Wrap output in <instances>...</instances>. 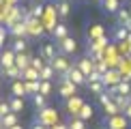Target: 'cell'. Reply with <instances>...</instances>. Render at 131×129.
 Here are the masks:
<instances>
[{
  "mask_svg": "<svg viewBox=\"0 0 131 129\" xmlns=\"http://www.w3.org/2000/svg\"><path fill=\"white\" fill-rule=\"evenodd\" d=\"M30 129H50V127H47V125H43L41 121H35V123L30 125Z\"/></svg>",
  "mask_w": 131,
  "mask_h": 129,
  "instance_id": "74e56055",
  "label": "cell"
},
{
  "mask_svg": "<svg viewBox=\"0 0 131 129\" xmlns=\"http://www.w3.org/2000/svg\"><path fill=\"white\" fill-rule=\"evenodd\" d=\"M75 64H78V69H80V71L86 75V78H88V75H90L92 71H95V60H92L90 56H84V58H80V60L75 62Z\"/></svg>",
  "mask_w": 131,
  "mask_h": 129,
  "instance_id": "8fae6325",
  "label": "cell"
},
{
  "mask_svg": "<svg viewBox=\"0 0 131 129\" xmlns=\"http://www.w3.org/2000/svg\"><path fill=\"white\" fill-rule=\"evenodd\" d=\"M82 103H84V101H82L78 95L69 97V99H67V110H69V114H71V116H78V112H80Z\"/></svg>",
  "mask_w": 131,
  "mask_h": 129,
  "instance_id": "d6986e66",
  "label": "cell"
},
{
  "mask_svg": "<svg viewBox=\"0 0 131 129\" xmlns=\"http://www.w3.org/2000/svg\"><path fill=\"white\" fill-rule=\"evenodd\" d=\"M56 47H58L60 54H64V56H73V54L78 52V41L69 35V37H64V39L56 41Z\"/></svg>",
  "mask_w": 131,
  "mask_h": 129,
  "instance_id": "3957f363",
  "label": "cell"
},
{
  "mask_svg": "<svg viewBox=\"0 0 131 129\" xmlns=\"http://www.w3.org/2000/svg\"><path fill=\"white\" fill-rule=\"evenodd\" d=\"M64 37H69V26L64 24V22H60V24H56L54 30H52V41H60Z\"/></svg>",
  "mask_w": 131,
  "mask_h": 129,
  "instance_id": "2e32d148",
  "label": "cell"
},
{
  "mask_svg": "<svg viewBox=\"0 0 131 129\" xmlns=\"http://www.w3.org/2000/svg\"><path fill=\"white\" fill-rule=\"evenodd\" d=\"M30 101H32V107H35L37 112H41V110H45V107H47L50 97H45V95H41V93H35V95H30Z\"/></svg>",
  "mask_w": 131,
  "mask_h": 129,
  "instance_id": "5bb4252c",
  "label": "cell"
},
{
  "mask_svg": "<svg viewBox=\"0 0 131 129\" xmlns=\"http://www.w3.org/2000/svg\"><path fill=\"white\" fill-rule=\"evenodd\" d=\"M39 93L45 95V97H50V95L54 93V84H52V80H39Z\"/></svg>",
  "mask_w": 131,
  "mask_h": 129,
  "instance_id": "cb8c5ba5",
  "label": "cell"
},
{
  "mask_svg": "<svg viewBox=\"0 0 131 129\" xmlns=\"http://www.w3.org/2000/svg\"><path fill=\"white\" fill-rule=\"evenodd\" d=\"M58 54V47H56V41H47V43H41V56L45 58L47 62H52Z\"/></svg>",
  "mask_w": 131,
  "mask_h": 129,
  "instance_id": "8992f818",
  "label": "cell"
},
{
  "mask_svg": "<svg viewBox=\"0 0 131 129\" xmlns=\"http://www.w3.org/2000/svg\"><path fill=\"white\" fill-rule=\"evenodd\" d=\"M86 86H88V90H90L92 95H101L103 90H105V84H103V80H101V82H88Z\"/></svg>",
  "mask_w": 131,
  "mask_h": 129,
  "instance_id": "4dcf8cb0",
  "label": "cell"
},
{
  "mask_svg": "<svg viewBox=\"0 0 131 129\" xmlns=\"http://www.w3.org/2000/svg\"><path fill=\"white\" fill-rule=\"evenodd\" d=\"M95 69H97V71H101V73H105V71H107L110 67H107V62H99V64H97Z\"/></svg>",
  "mask_w": 131,
  "mask_h": 129,
  "instance_id": "f35d334b",
  "label": "cell"
},
{
  "mask_svg": "<svg viewBox=\"0 0 131 129\" xmlns=\"http://www.w3.org/2000/svg\"><path fill=\"white\" fill-rule=\"evenodd\" d=\"M11 50H13L15 54L28 52V41H26V39H13V43H11Z\"/></svg>",
  "mask_w": 131,
  "mask_h": 129,
  "instance_id": "d4e9b609",
  "label": "cell"
},
{
  "mask_svg": "<svg viewBox=\"0 0 131 129\" xmlns=\"http://www.w3.org/2000/svg\"><path fill=\"white\" fill-rule=\"evenodd\" d=\"M58 78H69L71 82H75L78 86H86V82H88V80H86V75L78 69V64H71V69H69V71L64 73V75H58Z\"/></svg>",
  "mask_w": 131,
  "mask_h": 129,
  "instance_id": "5b68a950",
  "label": "cell"
},
{
  "mask_svg": "<svg viewBox=\"0 0 131 129\" xmlns=\"http://www.w3.org/2000/svg\"><path fill=\"white\" fill-rule=\"evenodd\" d=\"M50 129H69V127H67V125H58V123H56V125H52Z\"/></svg>",
  "mask_w": 131,
  "mask_h": 129,
  "instance_id": "60d3db41",
  "label": "cell"
},
{
  "mask_svg": "<svg viewBox=\"0 0 131 129\" xmlns=\"http://www.w3.org/2000/svg\"><path fill=\"white\" fill-rule=\"evenodd\" d=\"M50 64H52L54 69H56V73H58V75H64V73H67L69 69H71V64H73V62L69 60V56H64V54L58 52V54H56V58H54Z\"/></svg>",
  "mask_w": 131,
  "mask_h": 129,
  "instance_id": "277c9868",
  "label": "cell"
},
{
  "mask_svg": "<svg viewBox=\"0 0 131 129\" xmlns=\"http://www.w3.org/2000/svg\"><path fill=\"white\" fill-rule=\"evenodd\" d=\"M125 26H127V28H129V30H131V19H129V22H127V24H125Z\"/></svg>",
  "mask_w": 131,
  "mask_h": 129,
  "instance_id": "ee69618b",
  "label": "cell"
},
{
  "mask_svg": "<svg viewBox=\"0 0 131 129\" xmlns=\"http://www.w3.org/2000/svg\"><path fill=\"white\" fill-rule=\"evenodd\" d=\"M9 112H13V110H11V105H9V101H7V99H4V101H0V118H2V116H7Z\"/></svg>",
  "mask_w": 131,
  "mask_h": 129,
  "instance_id": "d590c367",
  "label": "cell"
},
{
  "mask_svg": "<svg viewBox=\"0 0 131 129\" xmlns=\"http://www.w3.org/2000/svg\"><path fill=\"white\" fill-rule=\"evenodd\" d=\"M9 129H24V127H21L19 123H17V125H13V127H9Z\"/></svg>",
  "mask_w": 131,
  "mask_h": 129,
  "instance_id": "7bdbcfd3",
  "label": "cell"
},
{
  "mask_svg": "<svg viewBox=\"0 0 131 129\" xmlns=\"http://www.w3.org/2000/svg\"><path fill=\"white\" fill-rule=\"evenodd\" d=\"M7 101H9V105H11V110L15 112V114H21L24 112V97H15V95H9L7 97Z\"/></svg>",
  "mask_w": 131,
  "mask_h": 129,
  "instance_id": "ac0fdd59",
  "label": "cell"
},
{
  "mask_svg": "<svg viewBox=\"0 0 131 129\" xmlns=\"http://www.w3.org/2000/svg\"><path fill=\"white\" fill-rule=\"evenodd\" d=\"M4 35H7V32H4V28H2V30H0V45L4 43Z\"/></svg>",
  "mask_w": 131,
  "mask_h": 129,
  "instance_id": "b9f144b4",
  "label": "cell"
},
{
  "mask_svg": "<svg viewBox=\"0 0 131 129\" xmlns=\"http://www.w3.org/2000/svg\"><path fill=\"white\" fill-rule=\"evenodd\" d=\"M86 2H90V0H86Z\"/></svg>",
  "mask_w": 131,
  "mask_h": 129,
  "instance_id": "7dc6e473",
  "label": "cell"
},
{
  "mask_svg": "<svg viewBox=\"0 0 131 129\" xmlns=\"http://www.w3.org/2000/svg\"><path fill=\"white\" fill-rule=\"evenodd\" d=\"M129 11H131V7H129Z\"/></svg>",
  "mask_w": 131,
  "mask_h": 129,
  "instance_id": "c3c4849f",
  "label": "cell"
},
{
  "mask_svg": "<svg viewBox=\"0 0 131 129\" xmlns=\"http://www.w3.org/2000/svg\"><path fill=\"white\" fill-rule=\"evenodd\" d=\"M0 121H2V129H9V127H13V125H17V123H19V114H15V112H9V114H7V116H2Z\"/></svg>",
  "mask_w": 131,
  "mask_h": 129,
  "instance_id": "7402d4cb",
  "label": "cell"
},
{
  "mask_svg": "<svg viewBox=\"0 0 131 129\" xmlns=\"http://www.w3.org/2000/svg\"><path fill=\"white\" fill-rule=\"evenodd\" d=\"M30 58H32L30 52H19V54H15V64L19 69H26V67H30Z\"/></svg>",
  "mask_w": 131,
  "mask_h": 129,
  "instance_id": "44dd1931",
  "label": "cell"
},
{
  "mask_svg": "<svg viewBox=\"0 0 131 129\" xmlns=\"http://www.w3.org/2000/svg\"><path fill=\"white\" fill-rule=\"evenodd\" d=\"M78 88H80V86L75 82H71L69 78H58V95H60L64 101H67L69 97L78 95Z\"/></svg>",
  "mask_w": 131,
  "mask_h": 129,
  "instance_id": "6da1fadb",
  "label": "cell"
},
{
  "mask_svg": "<svg viewBox=\"0 0 131 129\" xmlns=\"http://www.w3.org/2000/svg\"><path fill=\"white\" fill-rule=\"evenodd\" d=\"M21 80H41V78L35 67H26V69H21Z\"/></svg>",
  "mask_w": 131,
  "mask_h": 129,
  "instance_id": "f1b7e54d",
  "label": "cell"
},
{
  "mask_svg": "<svg viewBox=\"0 0 131 129\" xmlns=\"http://www.w3.org/2000/svg\"><path fill=\"white\" fill-rule=\"evenodd\" d=\"M86 80H88V82H101V80H103V73L95 69V71H92V73H90V75H88ZM88 82H86V84H88Z\"/></svg>",
  "mask_w": 131,
  "mask_h": 129,
  "instance_id": "8d00e7d4",
  "label": "cell"
},
{
  "mask_svg": "<svg viewBox=\"0 0 131 129\" xmlns=\"http://www.w3.org/2000/svg\"><path fill=\"white\" fill-rule=\"evenodd\" d=\"M0 101H4V97H2V90H0Z\"/></svg>",
  "mask_w": 131,
  "mask_h": 129,
  "instance_id": "f6af8a7d",
  "label": "cell"
},
{
  "mask_svg": "<svg viewBox=\"0 0 131 129\" xmlns=\"http://www.w3.org/2000/svg\"><path fill=\"white\" fill-rule=\"evenodd\" d=\"M103 110H105V116H114V114H121V107L116 105V101H114V97L110 101H107L105 105H103Z\"/></svg>",
  "mask_w": 131,
  "mask_h": 129,
  "instance_id": "83f0119b",
  "label": "cell"
},
{
  "mask_svg": "<svg viewBox=\"0 0 131 129\" xmlns=\"http://www.w3.org/2000/svg\"><path fill=\"white\" fill-rule=\"evenodd\" d=\"M123 114H125V116H127V121L131 123V103L127 105V110H125V112H123Z\"/></svg>",
  "mask_w": 131,
  "mask_h": 129,
  "instance_id": "ab89813d",
  "label": "cell"
},
{
  "mask_svg": "<svg viewBox=\"0 0 131 129\" xmlns=\"http://www.w3.org/2000/svg\"><path fill=\"white\" fill-rule=\"evenodd\" d=\"M11 64H15V52L11 50V47H7V50L0 52V71L11 67Z\"/></svg>",
  "mask_w": 131,
  "mask_h": 129,
  "instance_id": "30bf717a",
  "label": "cell"
},
{
  "mask_svg": "<svg viewBox=\"0 0 131 129\" xmlns=\"http://www.w3.org/2000/svg\"><path fill=\"white\" fill-rule=\"evenodd\" d=\"M24 84H26V90H28V97L39 93V80H24Z\"/></svg>",
  "mask_w": 131,
  "mask_h": 129,
  "instance_id": "1f68e13d",
  "label": "cell"
},
{
  "mask_svg": "<svg viewBox=\"0 0 131 129\" xmlns=\"http://www.w3.org/2000/svg\"><path fill=\"white\" fill-rule=\"evenodd\" d=\"M0 73H2V78L9 80V82H13V80H21V69L17 67V64H11V67L2 69Z\"/></svg>",
  "mask_w": 131,
  "mask_h": 129,
  "instance_id": "9a60e30c",
  "label": "cell"
},
{
  "mask_svg": "<svg viewBox=\"0 0 131 129\" xmlns=\"http://www.w3.org/2000/svg\"><path fill=\"white\" fill-rule=\"evenodd\" d=\"M54 9L60 19H67L71 15V0H54Z\"/></svg>",
  "mask_w": 131,
  "mask_h": 129,
  "instance_id": "52a82bcc",
  "label": "cell"
},
{
  "mask_svg": "<svg viewBox=\"0 0 131 129\" xmlns=\"http://www.w3.org/2000/svg\"><path fill=\"white\" fill-rule=\"evenodd\" d=\"M9 32L15 37V39H26V37H28V24H26L24 19L15 22L13 26H9Z\"/></svg>",
  "mask_w": 131,
  "mask_h": 129,
  "instance_id": "ba28073f",
  "label": "cell"
},
{
  "mask_svg": "<svg viewBox=\"0 0 131 129\" xmlns=\"http://www.w3.org/2000/svg\"><path fill=\"white\" fill-rule=\"evenodd\" d=\"M0 129H2V121H0Z\"/></svg>",
  "mask_w": 131,
  "mask_h": 129,
  "instance_id": "bcb514c9",
  "label": "cell"
},
{
  "mask_svg": "<svg viewBox=\"0 0 131 129\" xmlns=\"http://www.w3.org/2000/svg\"><path fill=\"white\" fill-rule=\"evenodd\" d=\"M103 125H105V129H127L129 121L121 112V114H114V116H105L103 118Z\"/></svg>",
  "mask_w": 131,
  "mask_h": 129,
  "instance_id": "7a4b0ae2",
  "label": "cell"
},
{
  "mask_svg": "<svg viewBox=\"0 0 131 129\" xmlns=\"http://www.w3.org/2000/svg\"><path fill=\"white\" fill-rule=\"evenodd\" d=\"M114 15H116V22H118L121 26H125V24L131 19V11H129V9H118Z\"/></svg>",
  "mask_w": 131,
  "mask_h": 129,
  "instance_id": "4316f807",
  "label": "cell"
},
{
  "mask_svg": "<svg viewBox=\"0 0 131 129\" xmlns=\"http://www.w3.org/2000/svg\"><path fill=\"white\" fill-rule=\"evenodd\" d=\"M92 114H95V110H92V105H90V103H82L80 112H78V116L82 118V121H90V118H92Z\"/></svg>",
  "mask_w": 131,
  "mask_h": 129,
  "instance_id": "603a6c76",
  "label": "cell"
},
{
  "mask_svg": "<svg viewBox=\"0 0 131 129\" xmlns=\"http://www.w3.org/2000/svg\"><path fill=\"white\" fill-rule=\"evenodd\" d=\"M30 17H35V19H41L43 17V4L41 2H35L30 7Z\"/></svg>",
  "mask_w": 131,
  "mask_h": 129,
  "instance_id": "d6a6232c",
  "label": "cell"
},
{
  "mask_svg": "<svg viewBox=\"0 0 131 129\" xmlns=\"http://www.w3.org/2000/svg\"><path fill=\"white\" fill-rule=\"evenodd\" d=\"M121 80H123V73H121V71L107 69V71L103 73V84H105V88H107V86H114V84H118Z\"/></svg>",
  "mask_w": 131,
  "mask_h": 129,
  "instance_id": "4fadbf2b",
  "label": "cell"
},
{
  "mask_svg": "<svg viewBox=\"0 0 131 129\" xmlns=\"http://www.w3.org/2000/svg\"><path fill=\"white\" fill-rule=\"evenodd\" d=\"M45 62H47V60H45V58L41 56V54H39V56H32V58H30V67H35L37 71H39V69H41V67H43Z\"/></svg>",
  "mask_w": 131,
  "mask_h": 129,
  "instance_id": "e575fe53",
  "label": "cell"
},
{
  "mask_svg": "<svg viewBox=\"0 0 131 129\" xmlns=\"http://www.w3.org/2000/svg\"><path fill=\"white\" fill-rule=\"evenodd\" d=\"M37 121H41L43 125H47V127L56 125V110H52V107H45V110H41V112H39V116H37Z\"/></svg>",
  "mask_w": 131,
  "mask_h": 129,
  "instance_id": "9c48e42d",
  "label": "cell"
},
{
  "mask_svg": "<svg viewBox=\"0 0 131 129\" xmlns=\"http://www.w3.org/2000/svg\"><path fill=\"white\" fill-rule=\"evenodd\" d=\"M9 90H11V95H15V97H28V90H26V84H24V80H13L9 86Z\"/></svg>",
  "mask_w": 131,
  "mask_h": 129,
  "instance_id": "7c38bea8",
  "label": "cell"
},
{
  "mask_svg": "<svg viewBox=\"0 0 131 129\" xmlns=\"http://www.w3.org/2000/svg\"><path fill=\"white\" fill-rule=\"evenodd\" d=\"M56 75H58L56 69H54L50 62H45V64L39 69V78H41V80H52V82H54V78H56Z\"/></svg>",
  "mask_w": 131,
  "mask_h": 129,
  "instance_id": "ffe728a7",
  "label": "cell"
},
{
  "mask_svg": "<svg viewBox=\"0 0 131 129\" xmlns=\"http://www.w3.org/2000/svg\"><path fill=\"white\" fill-rule=\"evenodd\" d=\"M103 2V11H107V13H116L118 9V4H121V0H101Z\"/></svg>",
  "mask_w": 131,
  "mask_h": 129,
  "instance_id": "f546056e",
  "label": "cell"
},
{
  "mask_svg": "<svg viewBox=\"0 0 131 129\" xmlns=\"http://www.w3.org/2000/svg\"><path fill=\"white\" fill-rule=\"evenodd\" d=\"M67 127H69V129H84V127H86V121H82L80 116H73V118L69 121Z\"/></svg>",
  "mask_w": 131,
  "mask_h": 129,
  "instance_id": "836d02e7",
  "label": "cell"
},
{
  "mask_svg": "<svg viewBox=\"0 0 131 129\" xmlns=\"http://www.w3.org/2000/svg\"><path fill=\"white\" fill-rule=\"evenodd\" d=\"M114 101H116V105L121 107V112H125L127 105L131 103V95H114Z\"/></svg>",
  "mask_w": 131,
  "mask_h": 129,
  "instance_id": "484cf974",
  "label": "cell"
},
{
  "mask_svg": "<svg viewBox=\"0 0 131 129\" xmlns=\"http://www.w3.org/2000/svg\"><path fill=\"white\" fill-rule=\"evenodd\" d=\"M127 37H129V28H127V26L116 24V28L112 30V39L116 41V43H125V41H127Z\"/></svg>",
  "mask_w": 131,
  "mask_h": 129,
  "instance_id": "e0dca14e",
  "label": "cell"
}]
</instances>
